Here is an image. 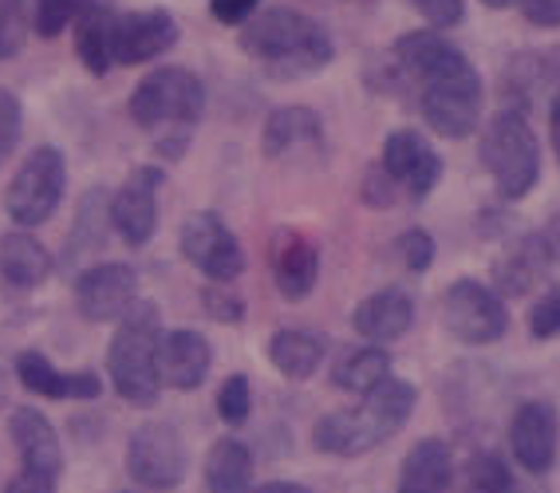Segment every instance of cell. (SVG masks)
I'll return each mask as SVG.
<instances>
[{
    "label": "cell",
    "instance_id": "ee69618b",
    "mask_svg": "<svg viewBox=\"0 0 560 493\" xmlns=\"http://www.w3.org/2000/svg\"><path fill=\"white\" fill-rule=\"evenodd\" d=\"M549 131H552V151H557V162H560V87L549 99Z\"/></svg>",
    "mask_w": 560,
    "mask_h": 493
},
{
    "label": "cell",
    "instance_id": "ffe728a7",
    "mask_svg": "<svg viewBox=\"0 0 560 493\" xmlns=\"http://www.w3.org/2000/svg\"><path fill=\"white\" fill-rule=\"evenodd\" d=\"M12 443L21 450V470L40 473V478H51V482H60V470H63V450H60V434L56 426L44 419L40 411H32V407H21V411L12 414Z\"/></svg>",
    "mask_w": 560,
    "mask_h": 493
},
{
    "label": "cell",
    "instance_id": "7bdbcfd3",
    "mask_svg": "<svg viewBox=\"0 0 560 493\" xmlns=\"http://www.w3.org/2000/svg\"><path fill=\"white\" fill-rule=\"evenodd\" d=\"M4 493H56V482H51V478H40V473H32V470H21Z\"/></svg>",
    "mask_w": 560,
    "mask_h": 493
},
{
    "label": "cell",
    "instance_id": "4dcf8cb0",
    "mask_svg": "<svg viewBox=\"0 0 560 493\" xmlns=\"http://www.w3.org/2000/svg\"><path fill=\"white\" fill-rule=\"evenodd\" d=\"M510 462L493 450H478L462 466V493H513Z\"/></svg>",
    "mask_w": 560,
    "mask_h": 493
},
{
    "label": "cell",
    "instance_id": "7a4b0ae2",
    "mask_svg": "<svg viewBox=\"0 0 560 493\" xmlns=\"http://www.w3.org/2000/svg\"><path fill=\"white\" fill-rule=\"evenodd\" d=\"M241 51L277 80H301L336 60L328 28L296 9H260L241 24Z\"/></svg>",
    "mask_w": 560,
    "mask_h": 493
},
{
    "label": "cell",
    "instance_id": "5b68a950",
    "mask_svg": "<svg viewBox=\"0 0 560 493\" xmlns=\"http://www.w3.org/2000/svg\"><path fill=\"white\" fill-rule=\"evenodd\" d=\"M127 115L142 131L162 134H194L206 115V83L190 68H154L130 91Z\"/></svg>",
    "mask_w": 560,
    "mask_h": 493
},
{
    "label": "cell",
    "instance_id": "d6986e66",
    "mask_svg": "<svg viewBox=\"0 0 560 493\" xmlns=\"http://www.w3.org/2000/svg\"><path fill=\"white\" fill-rule=\"evenodd\" d=\"M552 249L545 242V230L540 233H521L517 242L510 245V253H501L498 265H493V284H498V296H525L533 284L549 272Z\"/></svg>",
    "mask_w": 560,
    "mask_h": 493
},
{
    "label": "cell",
    "instance_id": "3957f363",
    "mask_svg": "<svg viewBox=\"0 0 560 493\" xmlns=\"http://www.w3.org/2000/svg\"><path fill=\"white\" fill-rule=\"evenodd\" d=\"M415 403H419L415 383L390 375L371 395H363L360 407L324 414L320 423L312 426V446L320 454H331V458H360V454L395 438L415 411Z\"/></svg>",
    "mask_w": 560,
    "mask_h": 493
},
{
    "label": "cell",
    "instance_id": "bcb514c9",
    "mask_svg": "<svg viewBox=\"0 0 560 493\" xmlns=\"http://www.w3.org/2000/svg\"><path fill=\"white\" fill-rule=\"evenodd\" d=\"M545 242H549V249H552V261H560V218L545 230Z\"/></svg>",
    "mask_w": 560,
    "mask_h": 493
},
{
    "label": "cell",
    "instance_id": "b9f144b4",
    "mask_svg": "<svg viewBox=\"0 0 560 493\" xmlns=\"http://www.w3.org/2000/svg\"><path fill=\"white\" fill-rule=\"evenodd\" d=\"M533 28H560V0H517Z\"/></svg>",
    "mask_w": 560,
    "mask_h": 493
},
{
    "label": "cell",
    "instance_id": "c3c4849f",
    "mask_svg": "<svg viewBox=\"0 0 560 493\" xmlns=\"http://www.w3.org/2000/svg\"><path fill=\"white\" fill-rule=\"evenodd\" d=\"M4 399H9V383H4V375H0V407H4Z\"/></svg>",
    "mask_w": 560,
    "mask_h": 493
},
{
    "label": "cell",
    "instance_id": "7dc6e473",
    "mask_svg": "<svg viewBox=\"0 0 560 493\" xmlns=\"http://www.w3.org/2000/svg\"><path fill=\"white\" fill-rule=\"evenodd\" d=\"M481 4H486V9H493V12H501V9H513L517 0H481Z\"/></svg>",
    "mask_w": 560,
    "mask_h": 493
},
{
    "label": "cell",
    "instance_id": "d6a6232c",
    "mask_svg": "<svg viewBox=\"0 0 560 493\" xmlns=\"http://www.w3.org/2000/svg\"><path fill=\"white\" fill-rule=\"evenodd\" d=\"M218 414H221V423H230V426H245V423H249V414H253V387H249V379H245V375H230V379L221 383Z\"/></svg>",
    "mask_w": 560,
    "mask_h": 493
},
{
    "label": "cell",
    "instance_id": "8992f818",
    "mask_svg": "<svg viewBox=\"0 0 560 493\" xmlns=\"http://www.w3.org/2000/svg\"><path fill=\"white\" fill-rule=\"evenodd\" d=\"M481 166L490 171L493 186H498L501 202H521L525 193L537 186L540 178V142L537 131L529 127V119L521 111L501 107L478 142Z\"/></svg>",
    "mask_w": 560,
    "mask_h": 493
},
{
    "label": "cell",
    "instance_id": "e575fe53",
    "mask_svg": "<svg viewBox=\"0 0 560 493\" xmlns=\"http://www.w3.org/2000/svg\"><path fill=\"white\" fill-rule=\"evenodd\" d=\"M201 308H206V316L218 324L245 320V301H241L233 289H225V284H206V289H201Z\"/></svg>",
    "mask_w": 560,
    "mask_h": 493
},
{
    "label": "cell",
    "instance_id": "8d00e7d4",
    "mask_svg": "<svg viewBox=\"0 0 560 493\" xmlns=\"http://www.w3.org/2000/svg\"><path fill=\"white\" fill-rule=\"evenodd\" d=\"M395 249H399L402 265H407L410 272H427L434 265V253H439V245H434V237L427 230H407V233H399Z\"/></svg>",
    "mask_w": 560,
    "mask_h": 493
},
{
    "label": "cell",
    "instance_id": "cb8c5ba5",
    "mask_svg": "<svg viewBox=\"0 0 560 493\" xmlns=\"http://www.w3.org/2000/svg\"><path fill=\"white\" fill-rule=\"evenodd\" d=\"M316 142H324V119L312 107H301V103L277 107L260 127L265 159H284V154L301 151V146H316Z\"/></svg>",
    "mask_w": 560,
    "mask_h": 493
},
{
    "label": "cell",
    "instance_id": "484cf974",
    "mask_svg": "<svg viewBox=\"0 0 560 493\" xmlns=\"http://www.w3.org/2000/svg\"><path fill=\"white\" fill-rule=\"evenodd\" d=\"M454 478L451 446L442 438H422L407 450L395 493H446Z\"/></svg>",
    "mask_w": 560,
    "mask_h": 493
},
{
    "label": "cell",
    "instance_id": "f546056e",
    "mask_svg": "<svg viewBox=\"0 0 560 493\" xmlns=\"http://www.w3.org/2000/svg\"><path fill=\"white\" fill-rule=\"evenodd\" d=\"M387 379H390V355L383 352V348H355V352H348L331 367V383H336L340 391L371 395Z\"/></svg>",
    "mask_w": 560,
    "mask_h": 493
},
{
    "label": "cell",
    "instance_id": "ab89813d",
    "mask_svg": "<svg viewBox=\"0 0 560 493\" xmlns=\"http://www.w3.org/2000/svg\"><path fill=\"white\" fill-rule=\"evenodd\" d=\"M434 28H458L466 21V0H410Z\"/></svg>",
    "mask_w": 560,
    "mask_h": 493
},
{
    "label": "cell",
    "instance_id": "f35d334b",
    "mask_svg": "<svg viewBox=\"0 0 560 493\" xmlns=\"http://www.w3.org/2000/svg\"><path fill=\"white\" fill-rule=\"evenodd\" d=\"M529 336L533 340H557L560 336V289H549L529 308Z\"/></svg>",
    "mask_w": 560,
    "mask_h": 493
},
{
    "label": "cell",
    "instance_id": "74e56055",
    "mask_svg": "<svg viewBox=\"0 0 560 493\" xmlns=\"http://www.w3.org/2000/svg\"><path fill=\"white\" fill-rule=\"evenodd\" d=\"M21 131H24V107L21 99L12 95V91L0 87V166L16 151V142H21Z\"/></svg>",
    "mask_w": 560,
    "mask_h": 493
},
{
    "label": "cell",
    "instance_id": "d4e9b609",
    "mask_svg": "<svg viewBox=\"0 0 560 493\" xmlns=\"http://www.w3.org/2000/svg\"><path fill=\"white\" fill-rule=\"evenodd\" d=\"M110 233V190L107 186H91L80 198V210H75V225L68 233V245H63V265H80L100 257L103 245H107Z\"/></svg>",
    "mask_w": 560,
    "mask_h": 493
},
{
    "label": "cell",
    "instance_id": "e0dca14e",
    "mask_svg": "<svg viewBox=\"0 0 560 493\" xmlns=\"http://www.w3.org/2000/svg\"><path fill=\"white\" fill-rule=\"evenodd\" d=\"M213 367L210 340L194 328H174L162 332L159 343V379L174 391H198Z\"/></svg>",
    "mask_w": 560,
    "mask_h": 493
},
{
    "label": "cell",
    "instance_id": "277c9868",
    "mask_svg": "<svg viewBox=\"0 0 560 493\" xmlns=\"http://www.w3.org/2000/svg\"><path fill=\"white\" fill-rule=\"evenodd\" d=\"M159 343H162V313L154 301H135L127 316L115 328L107 352V372L115 391L130 407H154L159 403L162 379H159Z\"/></svg>",
    "mask_w": 560,
    "mask_h": 493
},
{
    "label": "cell",
    "instance_id": "9a60e30c",
    "mask_svg": "<svg viewBox=\"0 0 560 493\" xmlns=\"http://www.w3.org/2000/svg\"><path fill=\"white\" fill-rule=\"evenodd\" d=\"M178 21L166 9L119 12V21H115V63L139 68V63L159 60L178 44Z\"/></svg>",
    "mask_w": 560,
    "mask_h": 493
},
{
    "label": "cell",
    "instance_id": "44dd1931",
    "mask_svg": "<svg viewBox=\"0 0 560 493\" xmlns=\"http://www.w3.org/2000/svg\"><path fill=\"white\" fill-rule=\"evenodd\" d=\"M560 87V63L540 56V51H521L505 63L501 71V95H505V107L510 111H529L540 95H557Z\"/></svg>",
    "mask_w": 560,
    "mask_h": 493
},
{
    "label": "cell",
    "instance_id": "603a6c76",
    "mask_svg": "<svg viewBox=\"0 0 560 493\" xmlns=\"http://www.w3.org/2000/svg\"><path fill=\"white\" fill-rule=\"evenodd\" d=\"M16 375L28 391L44 395V399H95L103 391L95 372H60L44 352H21Z\"/></svg>",
    "mask_w": 560,
    "mask_h": 493
},
{
    "label": "cell",
    "instance_id": "1f68e13d",
    "mask_svg": "<svg viewBox=\"0 0 560 493\" xmlns=\"http://www.w3.org/2000/svg\"><path fill=\"white\" fill-rule=\"evenodd\" d=\"M32 9L28 0H0V60H12L28 44Z\"/></svg>",
    "mask_w": 560,
    "mask_h": 493
},
{
    "label": "cell",
    "instance_id": "83f0119b",
    "mask_svg": "<svg viewBox=\"0 0 560 493\" xmlns=\"http://www.w3.org/2000/svg\"><path fill=\"white\" fill-rule=\"evenodd\" d=\"M0 277L12 289H36L51 277V253L24 230L4 233L0 237Z\"/></svg>",
    "mask_w": 560,
    "mask_h": 493
},
{
    "label": "cell",
    "instance_id": "f6af8a7d",
    "mask_svg": "<svg viewBox=\"0 0 560 493\" xmlns=\"http://www.w3.org/2000/svg\"><path fill=\"white\" fill-rule=\"evenodd\" d=\"M253 493H312V490L301 482H265V485H253Z\"/></svg>",
    "mask_w": 560,
    "mask_h": 493
},
{
    "label": "cell",
    "instance_id": "30bf717a",
    "mask_svg": "<svg viewBox=\"0 0 560 493\" xmlns=\"http://www.w3.org/2000/svg\"><path fill=\"white\" fill-rule=\"evenodd\" d=\"M127 473L142 490H174L186 478V443L178 426L142 423L127 443Z\"/></svg>",
    "mask_w": 560,
    "mask_h": 493
},
{
    "label": "cell",
    "instance_id": "52a82bcc",
    "mask_svg": "<svg viewBox=\"0 0 560 493\" xmlns=\"http://www.w3.org/2000/svg\"><path fill=\"white\" fill-rule=\"evenodd\" d=\"M63 190H68V162L56 146H36L21 162V171L12 174L9 190H4V210L16 225L32 230L44 225L51 213L60 210Z\"/></svg>",
    "mask_w": 560,
    "mask_h": 493
},
{
    "label": "cell",
    "instance_id": "ba28073f",
    "mask_svg": "<svg viewBox=\"0 0 560 493\" xmlns=\"http://www.w3.org/2000/svg\"><path fill=\"white\" fill-rule=\"evenodd\" d=\"M442 324L458 343L486 348V343H498L510 332V308L490 284L462 277L442 292Z\"/></svg>",
    "mask_w": 560,
    "mask_h": 493
},
{
    "label": "cell",
    "instance_id": "8fae6325",
    "mask_svg": "<svg viewBox=\"0 0 560 493\" xmlns=\"http://www.w3.org/2000/svg\"><path fill=\"white\" fill-rule=\"evenodd\" d=\"M166 181L162 166H135L130 178L110 193V230L130 249H142L159 230V190Z\"/></svg>",
    "mask_w": 560,
    "mask_h": 493
},
{
    "label": "cell",
    "instance_id": "5bb4252c",
    "mask_svg": "<svg viewBox=\"0 0 560 493\" xmlns=\"http://www.w3.org/2000/svg\"><path fill=\"white\" fill-rule=\"evenodd\" d=\"M510 450L513 462L529 473H549L560 450V414L549 399L521 403L510 419Z\"/></svg>",
    "mask_w": 560,
    "mask_h": 493
},
{
    "label": "cell",
    "instance_id": "9c48e42d",
    "mask_svg": "<svg viewBox=\"0 0 560 493\" xmlns=\"http://www.w3.org/2000/svg\"><path fill=\"white\" fill-rule=\"evenodd\" d=\"M178 249L201 277H210V284H233L245 272V249L237 233L213 210H198L182 222Z\"/></svg>",
    "mask_w": 560,
    "mask_h": 493
},
{
    "label": "cell",
    "instance_id": "7c38bea8",
    "mask_svg": "<svg viewBox=\"0 0 560 493\" xmlns=\"http://www.w3.org/2000/svg\"><path fill=\"white\" fill-rule=\"evenodd\" d=\"M135 301H139V272L122 261L91 265L75 281V308L91 324L122 320L135 308Z\"/></svg>",
    "mask_w": 560,
    "mask_h": 493
},
{
    "label": "cell",
    "instance_id": "6da1fadb",
    "mask_svg": "<svg viewBox=\"0 0 560 493\" xmlns=\"http://www.w3.org/2000/svg\"><path fill=\"white\" fill-rule=\"evenodd\" d=\"M383 91L415 95L419 111L434 134L442 139H470L481 122V75L466 51L454 48L442 32L415 28L402 32L387 51Z\"/></svg>",
    "mask_w": 560,
    "mask_h": 493
},
{
    "label": "cell",
    "instance_id": "60d3db41",
    "mask_svg": "<svg viewBox=\"0 0 560 493\" xmlns=\"http://www.w3.org/2000/svg\"><path fill=\"white\" fill-rule=\"evenodd\" d=\"M260 4H265V0H210V12L218 24H237L241 28L245 21L257 16Z\"/></svg>",
    "mask_w": 560,
    "mask_h": 493
},
{
    "label": "cell",
    "instance_id": "d590c367",
    "mask_svg": "<svg viewBox=\"0 0 560 493\" xmlns=\"http://www.w3.org/2000/svg\"><path fill=\"white\" fill-rule=\"evenodd\" d=\"M395 193H399V186H395V178H390L387 171H383V162H371L360 181L363 206H368V210H390V206H395Z\"/></svg>",
    "mask_w": 560,
    "mask_h": 493
},
{
    "label": "cell",
    "instance_id": "4fadbf2b",
    "mask_svg": "<svg viewBox=\"0 0 560 493\" xmlns=\"http://www.w3.org/2000/svg\"><path fill=\"white\" fill-rule=\"evenodd\" d=\"M383 171L395 178V186L399 190H407L415 202H422V198H431L434 186L442 181V159L439 151L431 146V139L422 131H410V127H402V131H390L387 142H383Z\"/></svg>",
    "mask_w": 560,
    "mask_h": 493
},
{
    "label": "cell",
    "instance_id": "ac0fdd59",
    "mask_svg": "<svg viewBox=\"0 0 560 493\" xmlns=\"http://www.w3.org/2000/svg\"><path fill=\"white\" fill-rule=\"evenodd\" d=\"M415 324V301L402 289H380L371 292L368 301L355 304L351 313V328L371 343V348H387V343L402 340Z\"/></svg>",
    "mask_w": 560,
    "mask_h": 493
},
{
    "label": "cell",
    "instance_id": "836d02e7",
    "mask_svg": "<svg viewBox=\"0 0 560 493\" xmlns=\"http://www.w3.org/2000/svg\"><path fill=\"white\" fill-rule=\"evenodd\" d=\"M83 0H36V9H32V28L40 40H56L71 21H75V12H80Z\"/></svg>",
    "mask_w": 560,
    "mask_h": 493
},
{
    "label": "cell",
    "instance_id": "7402d4cb",
    "mask_svg": "<svg viewBox=\"0 0 560 493\" xmlns=\"http://www.w3.org/2000/svg\"><path fill=\"white\" fill-rule=\"evenodd\" d=\"M115 21L119 12L107 0H83L75 12V56L91 75H107L115 63Z\"/></svg>",
    "mask_w": 560,
    "mask_h": 493
},
{
    "label": "cell",
    "instance_id": "2e32d148",
    "mask_svg": "<svg viewBox=\"0 0 560 493\" xmlns=\"http://www.w3.org/2000/svg\"><path fill=\"white\" fill-rule=\"evenodd\" d=\"M269 269L272 284L284 301H304L312 296L316 281H320V245L312 242L304 230H277L269 245Z\"/></svg>",
    "mask_w": 560,
    "mask_h": 493
},
{
    "label": "cell",
    "instance_id": "f1b7e54d",
    "mask_svg": "<svg viewBox=\"0 0 560 493\" xmlns=\"http://www.w3.org/2000/svg\"><path fill=\"white\" fill-rule=\"evenodd\" d=\"M206 490L253 493V454L241 438H218L206 454Z\"/></svg>",
    "mask_w": 560,
    "mask_h": 493
},
{
    "label": "cell",
    "instance_id": "4316f807",
    "mask_svg": "<svg viewBox=\"0 0 560 493\" xmlns=\"http://www.w3.org/2000/svg\"><path fill=\"white\" fill-rule=\"evenodd\" d=\"M324 355H328V340L308 328H280L269 340V363L284 379H312L320 372Z\"/></svg>",
    "mask_w": 560,
    "mask_h": 493
}]
</instances>
